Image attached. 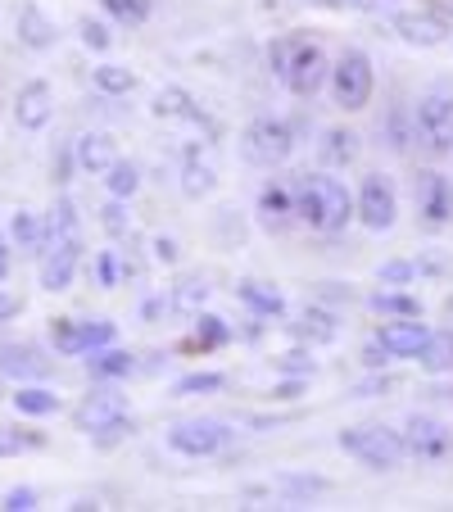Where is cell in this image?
<instances>
[{"label":"cell","instance_id":"obj_1","mask_svg":"<svg viewBox=\"0 0 453 512\" xmlns=\"http://www.w3.org/2000/svg\"><path fill=\"white\" fill-rule=\"evenodd\" d=\"M46 259H41V286L46 290H68L73 277H78L82 263V218L73 200H59L46 218Z\"/></svg>","mask_w":453,"mask_h":512},{"label":"cell","instance_id":"obj_2","mask_svg":"<svg viewBox=\"0 0 453 512\" xmlns=\"http://www.w3.org/2000/svg\"><path fill=\"white\" fill-rule=\"evenodd\" d=\"M290 186H295V218L309 223V232H322V236L345 232V223L354 218V195L345 191V182L322 173H304Z\"/></svg>","mask_w":453,"mask_h":512},{"label":"cell","instance_id":"obj_3","mask_svg":"<svg viewBox=\"0 0 453 512\" xmlns=\"http://www.w3.org/2000/svg\"><path fill=\"white\" fill-rule=\"evenodd\" d=\"M340 449L349 458H358L363 467H372V472H395L404 463V440H399V431H386V426H345Z\"/></svg>","mask_w":453,"mask_h":512},{"label":"cell","instance_id":"obj_4","mask_svg":"<svg viewBox=\"0 0 453 512\" xmlns=\"http://www.w3.org/2000/svg\"><path fill=\"white\" fill-rule=\"evenodd\" d=\"M331 64H327V50L318 46V41L309 37H290L286 46V64H281V82H286L290 91H295L299 100H313L322 91V82H327Z\"/></svg>","mask_w":453,"mask_h":512},{"label":"cell","instance_id":"obj_5","mask_svg":"<svg viewBox=\"0 0 453 512\" xmlns=\"http://www.w3.org/2000/svg\"><path fill=\"white\" fill-rule=\"evenodd\" d=\"M413 141L426 155H449L453 150V96L449 91H426L413 109Z\"/></svg>","mask_w":453,"mask_h":512},{"label":"cell","instance_id":"obj_6","mask_svg":"<svg viewBox=\"0 0 453 512\" xmlns=\"http://www.w3.org/2000/svg\"><path fill=\"white\" fill-rule=\"evenodd\" d=\"M327 78H331V91H336V105L340 109H349V114L367 109L372 87H376V73H372V59H367L363 50H345Z\"/></svg>","mask_w":453,"mask_h":512},{"label":"cell","instance_id":"obj_7","mask_svg":"<svg viewBox=\"0 0 453 512\" xmlns=\"http://www.w3.org/2000/svg\"><path fill=\"white\" fill-rule=\"evenodd\" d=\"M241 150L250 164L259 168H277L290 159V150H295V132H290L281 118H254L250 127H245L241 136Z\"/></svg>","mask_w":453,"mask_h":512},{"label":"cell","instance_id":"obj_8","mask_svg":"<svg viewBox=\"0 0 453 512\" xmlns=\"http://www.w3.org/2000/svg\"><path fill=\"white\" fill-rule=\"evenodd\" d=\"M404 454H413L417 463H444L453 454V431L431 413H413L404 422Z\"/></svg>","mask_w":453,"mask_h":512},{"label":"cell","instance_id":"obj_9","mask_svg":"<svg viewBox=\"0 0 453 512\" xmlns=\"http://www.w3.org/2000/svg\"><path fill=\"white\" fill-rule=\"evenodd\" d=\"M354 213L363 218V227H372V232H390V227H395V218H399L395 182H390L386 173H367L363 186H358Z\"/></svg>","mask_w":453,"mask_h":512},{"label":"cell","instance_id":"obj_10","mask_svg":"<svg viewBox=\"0 0 453 512\" xmlns=\"http://www.w3.org/2000/svg\"><path fill=\"white\" fill-rule=\"evenodd\" d=\"M227 440H232V431L213 417H191V422L168 426V449H177L182 458H213Z\"/></svg>","mask_w":453,"mask_h":512},{"label":"cell","instance_id":"obj_11","mask_svg":"<svg viewBox=\"0 0 453 512\" xmlns=\"http://www.w3.org/2000/svg\"><path fill=\"white\" fill-rule=\"evenodd\" d=\"M413 200H417V213H422V223H431V227L453 223V182H449V177H440V173H417Z\"/></svg>","mask_w":453,"mask_h":512},{"label":"cell","instance_id":"obj_12","mask_svg":"<svg viewBox=\"0 0 453 512\" xmlns=\"http://www.w3.org/2000/svg\"><path fill=\"white\" fill-rule=\"evenodd\" d=\"M50 114H55V91H50V82L32 78L19 87V96H14V123L23 127V132H41V127L50 123Z\"/></svg>","mask_w":453,"mask_h":512},{"label":"cell","instance_id":"obj_13","mask_svg":"<svg viewBox=\"0 0 453 512\" xmlns=\"http://www.w3.org/2000/svg\"><path fill=\"white\" fill-rule=\"evenodd\" d=\"M150 109H155V118H164V123H191V127H204L209 136H218V123H213V118L195 105L191 91H182V87H164Z\"/></svg>","mask_w":453,"mask_h":512},{"label":"cell","instance_id":"obj_14","mask_svg":"<svg viewBox=\"0 0 453 512\" xmlns=\"http://www.w3.org/2000/svg\"><path fill=\"white\" fill-rule=\"evenodd\" d=\"M295 223V186L290 182H268L259 191V227L272 236H281Z\"/></svg>","mask_w":453,"mask_h":512},{"label":"cell","instance_id":"obj_15","mask_svg":"<svg viewBox=\"0 0 453 512\" xmlns=\"http://www.w3.org/2000/svg\"><path fill=\"white\" fill-rule=\"evenodd\" d=\"M0 372L19 381H41L50 377V358L32 345H14V340H0Z\"/></svg>","mask_w":453,"mask_h":512},{"label":"cell","instance_id":"obj_16","mask_svg":"<svg viewBox=\"0 0 453 512\" xmlns=\"http://www.w3.org/2000/svg\"><path fill=\"white\" fill-rule=\"evenodd\" d=\"M376 340L390 349V358H413L417 349L431 340V327L417 318H399V322H386V327L376 331Z\"/></svg>","mask_w":453,"mask_h":512},{"label":"cell","instance_id":"obj_17","mask_svg":"<svg viewBox=\"0 0 453 512\" xmlns=\"http://www.w3.org/2000/svg\"><path fill=\"white\" fill-rule=\"evenodd\" d=\"M118 417H127V395H114V390H96V395H87L78 408V426L87 435H96L100 426L118 422Z\"/></svg>","mask_w":453,"mask_h":512},{"label":"cell","instance_id":"obj_18","mask_svg":"<svg viewBox=\"0 0 453 512\" xmlns=\"http://www.w3.org/2000/svg\"><path fill=\"white\" fill-rule=\"evenodd\" d=\"M390 28L399 32V41H408V46H444V37H449V28H444L440 19H431V14H395L390 19Z\"/></svg>","mask_w":453,"mask_h":512},{"label":"cell","instance_id":"obj_19","mask_svg":"<svg viewBox=\"0 0 453 512\" xmlns=\"http://www.w3.org/2000/svg\"><path fill=\"white\" fill-rule=\"evenodd\" d=\"M73 159H78L87 173H109L118 164V141L109 132H87L73 145Z\"/></svg>","mask_w":453,"mask_h":512},{"label":"cell","instance_id":"obj_20","mask_svg":"<svg viewBox=\"0 0 453 512\" xmlns=\"http://www.w3.org/2000/svg\"><path fill=\"white\" fill-rule=\"evenodd\" d=\"M413 358H417V368L431 372V377L453 372V331H431V340H426Z\"/></svg>","mask_w":453,"mask_h":512},{"label":"cell","instance_id":"obj_21","mask_svg":"<svg viewBox=\"0 0 453 512\" xmlns=\"http://www.w3.org/2000/svg\"><path fill=\"white\" fill-rule=\"evenodd\" d=\"M318 155H322V164H331V168L354 164L358 159V132H349V127H327V132H322Z\"/></svg>","mask_w":453,"mask_h":512},{"label":"cell","instance_id":"obj_22","mask_svg":"<svg viewBox=\"0 0 453 512\" xmlns=\"http://www.w3.org/2000/svg\"><path fill=\"white\" fill-rule=\"evenodd\" d=\"M55 37H59L55 23H50L37 5H23V10H19V41H23V46H28V50H50V46H55Z\"/></svg>","mask_w":453,"mask_h":512},{"label":"cell","instance_id":"obj_23","mask_svg":"<svg viewBox=\"0 0 453 512\" xmlns=\"http://www.w3.org/2000/svg\"><path fill=\"white\" fill-rule=\"evenodd\" d=\"M87 368H91V377H100V381H118V377H132V372H136V358L127 354V349L100 345V349H91Z\"/></svg>","mask_w":453,"mask_h":512},{"label":"cell","instance_id":"obj_24","mask_svg":"<svg viewBox=\"0 0 453 512\" xmlns=\"http://www.w3.org/2000/svg\"><path fill=\"white\" fill-rule=\"evenodd\" d=\"M241 300L250 304L254 313H263V318H281L286 313V295L281 290H272V286H263V281H241Z\"/></svg>","mask_w":453,"mask_h":512},{"label":"cell","instance_id":"obj_25","mask_svg":"<svg viewBox=\"0 0 453 512\" xmlns=\"http://www.w3.org/2000/svg\"><path fill=\"white\" fill-rule=\"evenodd\" d=\"M232 340V327L222 318H213V313H195V331L191 340H186V349H218Z\"/></svg>","mask_w":453,"mask_h":512},{"label":"cell","instance_id":"obj_26","mask_svg":"<svg viewBox=\"0 0 453 512\" xmlns=\"http://www.w3.org/2000/svg\"><path fill=\"white\" fill-rule=\"evenodd\" d=\"M10 241L19 245V250H28V254H41V241H46V232H41L37 213H32V209L14 213V218H10Z\"/></svg>","mask_w":453,"mask_h":512},{"label":"cell","instance_id":"obj_27","mask_svg":"<svg viewBox=\"0 0 453 512\" xmlns=\"http://www.w3.org/2000/svg\"><path fill=\"white\" fill-rule=\"evenodd\" d=\"M218 186V173H213L209 164H200V155H186V168H182V191L191 195V200H204V195Z\"/></svg>","mask_w":453,"mask_h":512},{"label":"cell","instance_id":"obj_28","mask_svg":"<svg viewBox=\"0 0 453 512\" xmlns=\"http://www.w3.org/2000/svg\"><path fill=\"white\" fill-rule=\"evenodd\" d=\"M46 449L41 431H19V426H0V458H19V454H37Z\"/></svg>","mask_w":453,"mask_h":512},{"label":"cell","instance_id":"obj_29","mask_svg":"<svg viewBox=\"0 0 453 512\" xmlns=\"http://www.w3.org/2000/svg\"><path fill=\"white\" fill-rule=\"evenodd\" d=\"M376 313H386V318H422V304L413 300V295H399V290H376L372 300Z\"/></svg>","mask_w":453,"mask_h":512},{"label":"cell","instance_id":"obj_30","mask_svg":"<svg viewBox=\"0 0 453 512\" xmlns=\"http://www.w3.org/2000/svg\"><path fill=\"white\" fill-rule=\"evenodd\" d=\"M105 186H109V195H114V200H132V195L141 191V168L127 164V159H118V164L105 173Z\"/></svg>","mask_w":453,"mask_h":512},{"label":"cell","instance_id":"obj_31","mask_svg":"<svg viewBox=\"0 0 453 512\" xmlns=\"http://www.w3.org/2000/svg\"><path fill=\"white\" fill-rule=\"evenodd\" d=\"M14 408H19L23 417H50V413H59V395H55V390L28 386V390H19V395H14Z\"/></svg>","mask_w":453,"mask_h":512},{"label":"cell","instance_id":"obj_32","mask_svg":"<svg viewBox=\"0 0 453 512\" xmlns=\"http://www.w3.org/2000/svg\"><path fill=\"white\" fill-rule=\"evenodd\" d=\"M105 5V14L114 23H123V28H141L145 19H150V5L155 0H100Z\"/></svg>","mask_w":453,"mask_h":512},{"label":"cell","instance_id":"obj_33","mask_svg":"<svg viewBox=\"0 0 453 512\" xmlns=\"http://www.w3.org/2000/svg\"><path fill=\"white\" fill-rule=\"evenodd\" d=\"M96 87L105 91V96H127V91H136V73L123 64H100L96 68Z\"/></svg>","mask_w":453,"mask_h":512},{"label":"cell","instance_id":"obj_34","mask_svg":"<svg viewBox=\"0 0 453 512\" xmlns=\"http://www.w3.org/2000/svg\"><path fill=\"white\" fill-rule=\"evenodd\" d=\"M227 386V377L222 372H191V377H182L173 386L177 399H191V395H218V390Z\"/></svg>","mask_w":453,"mask_h":512},{"label":"cell","instance_id":"obj_35","mask_svg":"<svg viewBox=\"0 0 453 512\" xmlns=\"http://www.w3.org/2000/svg\"><path fill=\"white\" fill-rule=\"evenodd\" d=\"M295 331H299V336H309V340H322V345L340 336L336 318H331V313H322V309H309V313H304V318L295 322Z\"/></svg>","mask_w":453,"mask_h":512},{"label":"cell","instance_id":"obj_36","mask_svg":"<svg viewBox=\"0 0 453 512\" xmlns=\"http://www.w3.org/2000/svg\"><path fill=\"white\" fill-rule=\"evenodd\" d=\"M168 300H173V309H182V313H200L204 300H209V286H204V281H177Z\"/></svg>","mask_w":453,"mask_h":512},{"label":"cell","instance_id":"obj_37","mask_svg":"<svg viewBox=\"0 0 453 512\" xmlns=\"http://www.w3.org/2000/svg\"><path fill=\"white\" fill-rule=\"evenodd\" d=\"M50 336H55V349H59V354H82V322L55 318V322H50Z\"/></svg>","mask_w":453,"mask_h":512},{"label":"cell","instance_id":"obj_38","mask_svg":"<svg viewBox=\"0 0 453 512\" xmlns=\"http://www.w3.org/2000/svg\"><path fill=\"white\" fill-rule=\"evenodd\" d=\"M114 322H105V318H96V322H82V354H91V349H100V345H114Z\"/></svg>","mask_w":453,"mask_h":512},{"label":"cell","instance_id":"obj_39","mask_svg":"<svg viewBox=\"0 0 453 512\" xmlns=\"http://www.w3.org/2000/svg\"><path fill=\"white\" fill-rule=\"evenodd\" d=\"M413 277H417L413 259H390V263H381V272H376L381 286H404V281H413Z\"/></svg>","mask_w":453,"mask_h":512},{"label":"cell","instance_id":"obj_40","mask_svg":"<svg viewBox=\"0 0 453 512\" xmlns=\"http://www.w3.org/2000/svg\"><path fill=\"white\" fill-rule=\"evenodd\" d=\"M100 223H105V232H109V236H132V218H127L123 204H109Z\"/></svg>","mask_w":453,"mask_h":512},{"label":"cell","instance_id":"obj_41","mask_svg":"<svg viewBox=\"0 0 453 512\" xmlns=\"http://www.w3.org/2000/svg\"><path fill=\"white\" fill-rule=\"evenodd\" d=\"M96 281H100L105 290L118 286V254H114V250H105V254L96 259Z\"/></svg>","mask_w":453,"mask_h":512},{"label":"cell","instance_id":"obj_42","mask_svg":"<svg viewBox=\"0 0 453 512\" xmlns=\"http://www.w3.org/2000/svg\"><path fill=\"white\" fill-rule=\"evenodd\" d=\"M0 508L5 512H32L37 508V490H28V485H23V490H10L5 499H0Z\"/></svg>","mask_w":453,"mask_h":512},{"label":"cell","instance_id":"obj_43","mask_svg":"<svg viewBox=\"0 0 453 512\" xmlns=\"http://www.w3.org/2000/svg\"><path fill=\"white\" fill-rule=\"evenodd\" d=\"M82 41H87L91 50H109V32H105V23H96V19H82Z\"/></svg>","mask_w":453,"mask_h":512},{"label":"cell","instance_id":"obj_44","mask_svg":"<svg viewBox=\"0 0 453 512\" xmlns=\"http://www.w3.org/2000/svg\"><path fill=\"white\" fill-rule=\"evenodd\" d=\"M281 485H286L290 494H322V490H327V481H322V476H286Z\"/></svg>","mask_w":453,"mask_h":512},{"label":"cell","instance_id":"obj_45","mask_svg":"<svg viewBox=\"0 0 453 512\" xmlns=\"http://www.w3.org/2000/svg\"><path fill=\"white\" fill-rule=\"evenodd\" d=\"M363 363H367V368H386V363H390V349L381 345V340H372V345L363 349Z\"/></svg>","mask_w":453,"mask_h":512},{"label":"cell","instance_id":"obj_46","mask_svg":"<svg viewBox=\"0 0 453 512\" xmlns=\"http://www.w3.org/2000/svg\"><path fill=\"white\" fill-rule=\"evenodd\" d=\"M155 259L159 263H177V259H182V250H177L173 236H159V241H155Z\"/></svg>","mask_w":453,"mask_h":512},{"label":"cell","instance_id":"obj_47","mask_svg":"<svg viewBox=\"0 0 453 512\" xmlns=\"http://www.w3.org/2000/svg\"><path fill=\"white\" fill-rule=\"evenodd\" d=\"M386 390H395V377H376V381H363V386L354 390V395H386Z\"/></svg>","mask_w":453,"mask_h":512},{"label":"cell","instance_id":"obj_48","mask_svg":"<svg viewBox=\"0 0 453 512\" xmlns=\"http://www.w3.org/2000/svg\"><path fill=\"white\" fill-rule=\"evenodd\" d=\"M281 368H286V372H304V377H309V372H313V358H304V354H286V358H281Z\"/></svg>","mask_w":453,"mask_h":512},{"label":"cell","instance_id":"obj_49","mask_svg":"<svg viewBox=\"0 0 453 512\" xmlns=\"http://www.w3.org/2000/svg\"><path fill=\"white\" fill-rule=\"evenodd\" d=\"M340 5H349V10H363V14H381L390 0H340Z\"/></svg>","mask_w":453,"mask_h":512},{"label":"cell","instance_id":"obj_50","mask_svg":"<svg viewBox=\"0 0 453 512\" xmlns=\"http://www.w3.org/2000/svg\"><path fill=\"white\" fill-rule=\"evenodd\" d=\"M19 313H23L19 295H0V318H19Z\"/></svg>","mask_w":453,"mask_h":512},{"label":"cell","instance_id":"obj_51","mask_svg":"<svg viewBox=\"0 0 453 512\" xmlns=\"http://www.w3.org/2000/svg\"><path fill=\"white\" fill-rule=\"evenodd\" d=\"M10 263H14V250H10V236H0V281L10 277Z\"/></svg>","mask_w":453,"mask_h":512},{"label":"cell","instance_id":"obj_52","mask_svg":"<svg viewBox=\"0 0 453 512\" xmlns=\"http://www.w3.org/2000/svg\"><path fill=\"white\" fill-rule=\"evenodd\" d=\"M309 5H340V0H309Z\"/></svg>","mask_w":453,"mask_h":512}]
</instances>
